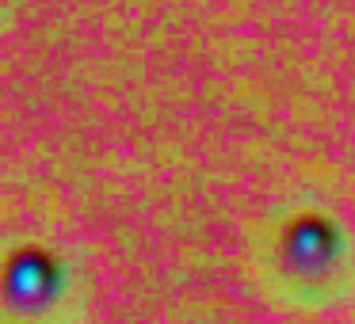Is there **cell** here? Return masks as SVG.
I'll use <instances>...</instances> for the list:
<instances>
[{
	"label": "cell",
	"instance_id": "1",
	"mask_svg": "<svg viewBox=\"0 0 355 324\" xmlns=\"http://www.w3.org/2000/svg\"><path fill=\"white\" fill-rule=\"evenodd\" d=\"M62 263L46 252V248L24 244L8 255L4 263V301L16 313H42L58 301L62 294Z\"/></svg>",
	"mask_w": 355,
	"mask_h": 324
},
{
	"label": "cell",
	"instance_id": "2",
	"mask_svg": "<svg viewBox=\"0 0 355 324\" xmlns=\"http://www.w3.org/2000/svg\"><path fill=\"white\" fill-rule=\"evenodd\" d=\"M340 233L321 214H302L283 233V263L302 278H317L336 263Z\"/></svg>",
	"mask_w": 355,
	"mask_h": 324
}]
</instances>
